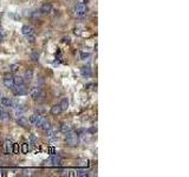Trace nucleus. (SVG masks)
<instances>
[{
	"label": "nucleus",
	"mask_w": 189,
	"mask_h": 177,
	"mask_svg": "<svg viewBox=\"0 0 189 177\" xmlns=\"http://www.w3.org/2000/svg\"><path fill=\"white\" fill-rule=\"evenodd\" d=\"M81 73L83 77H90L91 76V68H90V66H83L81 70Z\"/></svg>",
	"instance_id": "14"
},
{
	"label": "nucleus",
	"mask_w": 189,
	"mask_h": 177,
	"mask_svg": "<svg viewBox=\"0 0 189 177\" xmlns=\"http://www.w3.org/2000/svg\"><path fill=\"white\" fill-rule=\"evenodd\" d=\"M14 108V111H15V113L18 115V116H20L23 112H24V108H23V105H15V106H13Z\"/></svg>",
	"instance_id": "21"
},
{
	"label": "nucleus",
	"mask_w": 189,
	"mask_h": 177,
	"mask_svg": "<svg viewBox=\"0 0 189 177\" xmlns=\"http://www.w3.org/2000/svg\"><path fill=\"white\" fill-rule=\"evenodd\" d=\"M30 138H31V141H32L33 143H37V138L33 136V135H31V137H30Z\"/></svg>",
	"instance_id": "28"
},
{
	"label": "nucleus",
	"mask_w": 189,
	"mask_h": 177,
	"mask_svg": "<svg viewBox=\"0 0 189 177\" xmlns=\"http://www.w3.org/2000/svg\"><path fill=\"white\" fill-rule=\"evenodd\" d=\"M77 176H81V177H85V176H89V174L86 172V171H77V174H76Z\"/></svg>",
	"instance_id": "24"
},
{
	"label": "nucleus",
	"mask_w": 189,
	"mask_h": 177,
	"mask_svg": "<svg viewBox=\"0 0 189 177\" xmlns=\"http://www.w3.org/2000/svg\"><path fill=\"white\" fill-rule=\"evenodd\" d=\"M46 118L44 117V116H41V115H32L31 117H30V119H28V122L30 124H32V125H34V126H37V128H40V125L44 123Z\"/></svg>",
	"instance_id": "2"
},
{
	"label": "nucleus",
	"mask_w": 189,
	"mask_h": 177,
	"mask_svg": "<svg viewBox=\"0 0 189 177\" xmlns=\"http://www.w3.org/2000/svg\"><path fill=\"white\" fill-rule=\"evenodd\" d=\"M78 136H79V135H78L76 131H73V130L66 132V137H65L66 144H68L69 147H76V145L79 143V137Z\"/></svg>",
	"instance_id": "1"
},
{
	"label": "nucleus",
	"mask_w": 189,
	"mask_h": 177,
	"mask_svg": "<svg viewBox=\"0 0 189 177\" xmlns=\"http://www.w3.org/2000/svg\"><path fill=\"white\" fill-rule=\"evenodd\" d=\"M88 13V7L85 4H77L76 7H75V15L76 17H84L85 14Z\"/></svg>",
	"instance_id": "5"
},
{
	"label": "nucleus",
	"mask_w": 189,
	"mask_h": 177,
	"mask_svg": "<svg viewBox=\"0 0 189 177\" xmlns=\"http://www.w3.org/2000/svg\"><path fill=\"white\" fill-rule=\"evenodd\" d=\"M38 58H39V55H38L37 52H33V53H32V59H33L34 62H38Z\"/></svg>",
	"instance_id": "25"
},
{
	"label": "nucleus",
	"mask_w": 189,
	"mask_h": 177,
	"mask_svg": "<svg viewBox=\"0 0 189 177\" xmlns=\"http://www.w3.org/2000/svg\"><path fill=\"white\" fill-rule=\"evenodd\" d=\"M2 39H4V33H2L1 31H0V41L2 40Z\"/></svg>",
	"instance_id": "29"
},
{
	"label": "nucleus",
	"mask_w": 189,
	"mask_h": 177,
	"mask_svg": "<svg viewBox=\"0 0 189 177\" xmlns=\"http://www.w3.org/2000/svg\"><path fill=\"white\" fill-rule=\"evenodd\" d=\"M5 153H6V155L13 153V143H12L10 139H7V141L5 142Z\"/></svg>",
	"instance_id": "10"
},
{
	"label": "nucleus",
	"mask_w": 189,
	"mask_h": 177,
	"mask_svg": "<svg viewBox=\"0 0 189 177\" xmlns=\"http://www.w3.org/2000/svg\"><path fill=\"white\" fill-rule=\"evenodd\" d=\"M39 12H40L41 14H50L51 12H52V5H51L50 2H45V4H43V6L40 7Z\"/></svg>",
	"instance_id": "8"
},
{
	"label": "nucleus",
	"mask_w": 189,
	"mask_h": 177,
	"mask_svg": "<svg viewBox=\"0 0 189 177\" xmlns=\"http://www.w3.org/2000/svg\"><path fill=\"white\" fill-rule=\"evenodd\" d=\"M47 164H50V165H59V164L62 163V157L60 156H58V155H54V156H51L49 160H47Z\"/></svg>",
	"instance_id": "7"
},
{
	"label": "nucleus",
	"mask_w": 189,
	"mask_h": 177,
	"mask_svg": "<svg viewBox=\"0 0 189 177\" xmlns=\"http://www.w3.org/2000/svg\"><path fill=\"white\" fill-rule=\"evenodd\" d=\"M56 134H57V131L54 130L52 126H51L49 130H46V137H47V138H52V137H56Z\"/></svg>",
	"instance_id": "16"
},
{
	"label": "nucleus",
	"mask_w": 189,
	"mask_h": 177,
	"mask_svg": "<svg viewBox=\"0 0 189 177\" xmlns=\"http://www.w3.org/2000/svg\"><path fill=\"white\" fill-rule=\"evenodd\" d=\"M0 119L1 121H8L10 119V115L2 109H0Z\"/></svg>",
	"instance_id": "15"
},
{
	"label": "nucleus",
	"mask_w": 189,
	"mask_h": 177,
	"mask_svg": "<svg viewBox=\"0 0 189 177\" xmlns=\"http://www.w3.org/2000/svg\"><path fill=\"white\" fill-rule=\"evenodd\" d=\"M14 84H15V82H14V77L12 73H6L5 76H4V85L7 87V89H13Z\"/></svg>",
	"instance_id": "6"
},
{
	"label": "nucleus",
	"mask_w": 189,
	"mask_h": 177,
	"mask_svg": "<svg viewBox=\"0 0 189 177\" xmlns=\"http://www.w3.org/2000/svg\"><path fill=\"white\" fill-rule=\"evenodd\" d=\"M59 105H60V108L63 111H65V110H68L69 108V100L66 98H64V99H62V102L59 103Z\"/></svg>",
	"instance_id": "17"
},
{
	"label": "nucleus",
	"mask_w": 189,
	"mask_h": 177,
	"mask_svg": "<svg viewBox=\"0 0 189 177\" xmlns=\"http://www.w3.org/2000/svg\"><path fill=\"white\" fill-rule=\"evenodd\" d=\"M17 123H18V125H20V126H23V128H27V126H28V124H30L28 119H27L26 117L21 116V115H20V117H18Z\"/></svg>",
	"instance_id": "11"
},
{
	"label": "nucleus",
	"mask_w": 189,
	"mask_h": 177,
	"mask_svg": "<svg viewBox=\"0 0 189 177\" xmlns=\"http://www.w3.org/2000/svg\"><path fill=\"white\" fill-rule=\"evenodd\" d=\"M18 68H19V65L18 64H13V65L10 66V71L11 72H15V71H18Z\"/></svg>",
	"instance_id": "23"
},
{
	"label": "nucleus",
	"mask_w": 189,
	"mask_h": 177,
	"mask_svg": "<svg viewBox=\"0 0 189 177\" xmlns=\"http://www.w3.org/2000/svg\"><path fill=\"white\" fill-rule=\"evenodd\" d=\"M81 57L83 60H85V58H89V57H90V53H84V52H82Z\"/></svg>",
	"instance_id": "27"
},
{
	"label": "nucleus",
	"mask_w": 189,
	"mask_h": 177,
	"mask_svg": "<svg viewBox=\"0 0 189 177\" xmlns=\"http://www.w3.org/2000/svg\"><path fill=\"white\" fill-rule=\"evenodd\" d=\"M60 130H62L63 132H69V131H71V130H72V126L64 123V124H62V125H60Z\"/></svg>",
	"instance_id": "20"
},
{
	"label": "nucleus",
	"mask_w": 189,
	"mask_h": 177,
	"mask_svg": "<svg viewBox=\"0 0 189 177\" xmlns=\"http://www.w3.org/2000/svg\"><path fill=\"white\" fill-rule=\"evenodd\" d=\"M84 1H88V0H84Z\"/></svg>",
	"instance_id": "30"
},
{
	"label": "nucleus",
	"mask_w": 189,
	"mask_h": 177,
	"mask_svg": "<svg viewBox=\"0 0 189 177\" xmlns=\"http://www.w3.org/2000/svg\"><path fill=\"white\" fill-rule=\"evenodd\" d=\"M0 103H1V105H2L4 108H13V106H14L13 100H12L11 98H7V97H4V98H1Z\"/></svg>",
	"instance_id": "9"
},
{
	"label": "nucleus",
	"mask_w": 189,
	"mask_h": 177,
	"mask_svg": "<svg viewBox=\"0 0 189 177\" xmlns=\"http://www.w3.org/2000/svg\"><path fill=\"white\" fill-rule=\"evenodd\" d=\"M12 90H13V92L15 96H24L27 93V87H26V85H25V83L15 84Z\"/></svg>",
	"instance_id": "3"
},
{
	"label": "nucleus",
	"mask_w": 189,
	"mask_h": 177,
	"mask_svg": "<svg viewBox=\"0 0 189 177\" xmlns=\"http://www.w3.org/2000/svg\"><path fill=\"white\" fill-rule=\"evenodd\" d=\"M30 95L32 97V99H34V100H40L44 98V91L41 90L40 87H32L31 90H30Z\"/></svg>",
	"instance_id": "4"
},
{
	"label": "nucleus",
	"mask_w": 189,
	"mask_h": 177,
	"mask_svg": "<svg viewBox=\"0 0 189 177\" xmlns=\"http://www.w3.org/2000/svg\"><path fill=\"white\" fill-rule=\"evenodd\" d=\"M62 112H63V110H62L59 104H56V105H53V106L51 108V113H52L53 116H58V115H60Z\"/></svg>",
	"instance_id": "13"
},
{
	"label": "nucleus",
	"mask_w": 189,
	"mask_h": 177,
	"mask_svg": "<svg viewBox=\"0 0 189 177\" xmlns=\"http://www.w3.org/2000/svg\"><path fill=\"white\" fill-rule=\"evenodd\" d=\"M21 151H23V153H27L28 152V144L27 143H24L21 145Z\"/></svg>",
	"instance_id": "22"
},
{
	"label": "nucleus",
	"mask_w": 189,
	"mask_h": 177,
	"mask_svg": "<svg viewBox=\"0 0 189 177\" xmlns=\"http://www.w3.org/2000/svg\"><path fill=\"white\" fill-rule=\"evenodd\" d=\"M51 126H52V125H51L50 121H49V119H45V121H44V123H43V124L40 125V129H43V130H45V131H46V130H49Z\"/></svg>",
	"instance_id": "18"
},
{
	"label": "nucleus",
	"mask_w": 189,
	"mask_h": 177,
	"mask_svg": "<svg viewBox=\"0 0 189 177\" xmlns=\"http://www.w3.org/2000/svg\"><path fill=\"white\" fill-rule=\"evenodd\" d=\"M32 78H33V72H32V70H27L26 72H25L24 79H25L26 82H30V81H31Z\"/></svg>",
	"instance_id": "19"
},
{
	"label": "nucleus",
	"mask_w": 189,
	"mask_h": 177,
	"mask_svg": "<svg viewBox=\"0 0 189 177\" xmlns=\"http://www.w3.org/2000/svg\"><path fill=\"white\" fill-rule=\"evenodd\" d=\"M13 152L14 153H18V152H19V148H18V144H17V143L13 144Z\"/></svg>",
	"instance_id": "26"
},
{
	"label": "nucleus",
	"mask_w": 189,
	"mask_h": 177,
	"mask_svg": "<svg viewBox=\"0 0 189 177\" xmlns=\"http://www.w3.org/2000/svg\"><path fill=\"white\" fill-rule=\"evenodd\" d=\"M21 32H23V34L25 37L26 36H31V34H33V28L31 27V26H28V25H24L21 27Z\"/></svg>",
	"instance_id": "12"
}]
</instances>
